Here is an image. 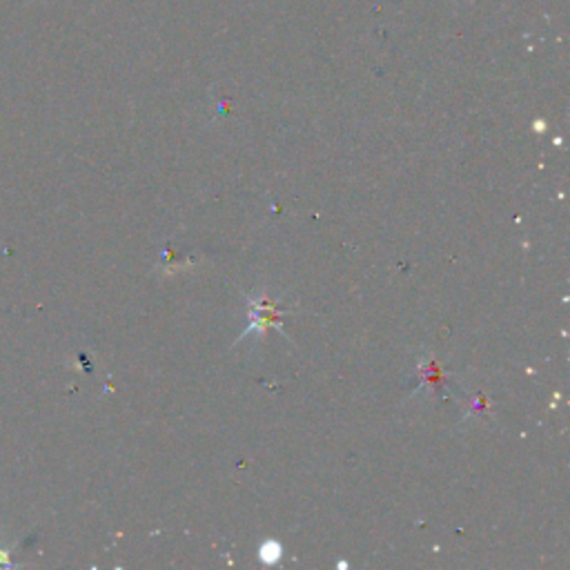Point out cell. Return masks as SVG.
<instances>
[{"instance_id": "6da1fadb", "label": "cell", "mask_w": 570, "mask_h": 570, "mask_svg": "<svg viewBox=\"0 0 570 570\" xmlns=\"http://www.w3.org/2000/svg\"><path fill=\"white\" fill-rule=\"evenodd\" d=\"M0 563H6V566H17V563L10 559V552H8V550H3V548H0Z\"/></svg>"}]
</instances>
